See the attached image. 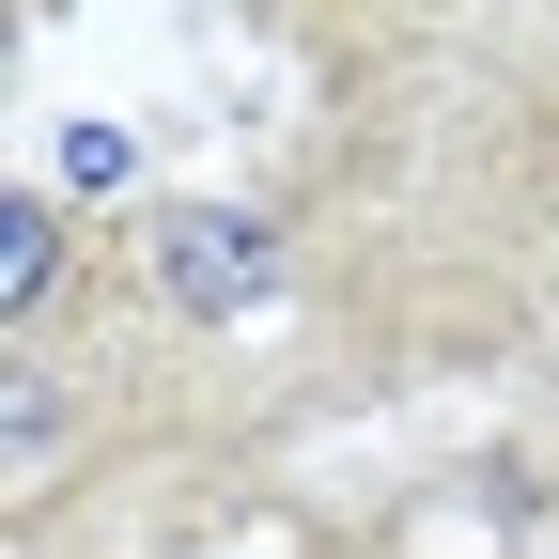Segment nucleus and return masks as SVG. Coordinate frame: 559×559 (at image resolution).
<instances>
[{"mask_svg":"<svg viewBox=\"0 0 559 559\" xmlns=\"http://www.w3.org/2000/svg\"><path fill=\"white\" fill-rule=\"evenodd\" d=\"M140 280L187 326H249L280 296V218H249V202H156L140 218Z\"/></svg>","mask_w":559,"mask_h":559,"instance_id":"f257e3e1","label":"nucleus"},{"mask_svg":"<svg viewBox=\"0 0 559 559\" xmlns=\"http://www.w3.org/2000/svg\"><path fill=\"white\" fill-rule=\"evenodd\" d=\"M62 264H79V249H62V202L16 187V202H0V326H16V342L62 311Z\"/></svg>","mask_w":559,"mask_h":559,"instance_id":"f03ea898","label":"nucleus"},{"mask_svg":"<svg viewBox=\"0 0 559 559\" xmlns=\"http://www.w3.org/2000/svg\"><path fill=\"white\" fill-rule=\"evenodd\" d=\"M0 451H16V481L62 451V373H47V358H16V373H0Z\"/></svg>","mask_w":559,"mask_h":559,"instance_id":"7ed1b4c3","label":"nucleus"}]
</instances>
